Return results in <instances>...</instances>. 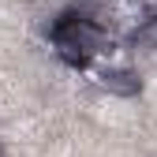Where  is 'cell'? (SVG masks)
<instances>
[{
  "label": "cell",
  "instance_id": "obj_1",
  "mask_svg": "<svg viewBox=\"0 0 157 157\" xmlns=\"http://www.w3.org/2000/svg\"><path fill=\"white\" fill-rule=\"evenodd\" d=\"M97 82H101L109 94H116V97H135V94L142 90V78L135 75L131 67H112V64L97 75Z\"/></svg>",
  "mask_w": 157,
  "mask_h": 157
}]
</instances>
